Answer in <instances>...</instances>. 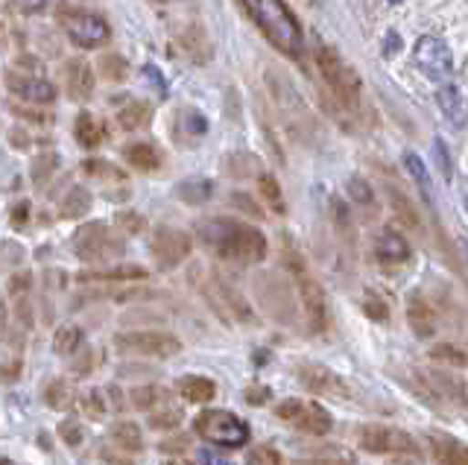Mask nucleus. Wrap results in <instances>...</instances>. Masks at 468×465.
<instances>
[{"mask_svg":"<svg viewBox=\"0 0 468 465\" xmlns=\"http://www.w3.org/2000/svg\"><path fill=\"white\" fill-rule=\"evenodd\" d=\"M70 246H73V255L85 260V264H102V260L123 255V243L112 235V228L102 220H91L80 226Z\"/></svg>","mask_w":468,"mask_h":465,"instance_id":"obj_5","label":"nucleus"},{"mask_svg":"<svg viewBox=\"0 0 468 465\" xmlns=\"http://www.w3.org/2000/svg\"><path fill=\"white\" fill-rule=\"evenodd\" d=\"M21 375V360H12V363H4V369H0V377L4 381H12V377Z\"/></svg>","mask_w":468,"mask_h":465,"instance_id":"obj_54","label":"nucleus"},{"mask_svg":"<svg viewBox=\"0 0 468 465\" xmlns=\"http://www.w3.org/2000/svg\"><path fill=\"white\" fill-rule=\"evenodd\" d=\"M363 311H366V316L372 319V322H389V304L380 299V296H375V293H366V299H363Z\"/></svg>","mask_w":468,"mask_h":465,"instance_id":"obj_38","label":"nucleus"},{"mask_svg":"<svg viewBox=\"0 0 468 465\" xmlns=\"http://www.w3.org/2000/svg\"><path fill=\"white\" fill-rule=\"evenodd\" d=\"M146 279L144 267H109V269H85L80 272V281H141Z\"/></svg>","mask_w":468,"mask_h":465,"instance_id":"obj_23","label":"nucleus"},{"mask_svg":"<svg viewBox=\"0 0 468 465\" xmlns=\"http://www.w3.org/2000/svg\"><path fill=\"white\" fill-rule=\"evenodd\" d=\"M91 363H94V354L88 352V357H82V360L77 363V369H73V372H77V375H88V372H91Z\"/></svg>","mask_w":468,"mask_h":465,"instance_id":"obj_56","label":"nucleus"},{"mask_svg":"<svg viewBox=\"0 0 468 465\" xmlns=\"http://www.w3.org/2000/svg\"><path fill=\"white\" fill-rule=\"evenodd\" d=\"M129 398H132V404L138 407V410L150 413L153 407L161 401V392H158V386H135L129 392Z\"/></svg>","mask_w":468,"mask_h":465,"instance_id":"obj_37","label":"nucleus"},{"mask_svg":"<svg viewBox=\"0 0 468 465\" xmlns=\"http://www.w3.org/2000/svg\"><path fill=\"white\" fill-rule=\"evenodd\" d=\"M431 360L436 363H442V366H453V369H463L465 363H468V354L460 352L457 345H448V343H439L431 348Z\"/></svg>","mask_w":468,"mask_h":465,"instance_id":"obj_33","label":"nucleus"},{"mask_svg":"<svg viewBox=\"0 0 468 465\" xmlns=\"http://www.w3.org/2000/svg\"><path fill=\"white\" fill-rule=\"evenodd\" d=\"M194 433L199 439L211 442L217 448H243L249 439H252V428L246 425L240 416H234L229 410H202L197 418H194Z\"/></svg>","mask_w":468,"mask_h":465,"instance_id":"obj_3","label":"nucleus"},{"mask_svg":"<svg viewBox=\"0 0 468 465\" xmlns=\"http://www.w3.org/2000/svg\"><path fill=\"white\" fill-rule=\"evenodd\" d=\"M197 238L208 252L231 264H261L267 258V238L255 226H246L231 217H211L197 226Z\"/></svg>","mask_w":468,"mask_h":465,"instance_id":"obj_1","label":"nucleus"},{"mask_svg":"<svg viewBox=\"0 0 468 465\" xmlns=\"http://www.w3.org/2000/svg\"><path fill=\"white\" fill-rule=\"evenodd\" d=\"M114 223L121 226L126 235H141L144 226H146V220H144L138 211H121V214L114 217Z\"/></svg>","mask_w":468,"mask_h":465,"instance_id":"obj_41","label":"nucleus"},{"mask_svg":"<svg viewBox=\"0 0 468 465\" xmlns=\"http://www.w3.org/2000/svg\"><path fill=\"white\" fill-rule=\"evenodd\" d=\"M428 448L436 465H468V445L451 433H431Z\"/></svg>","mask_w":468,"mask_h":465,"instance_id":"obj_14","label":"nucleus"},{"mask_svg":"<svg viewBox=\"0 0 468 465\" xmlns=\"http://www.w3.org/2000/svg\"><path fill=\"white\" fill-rule=\"evenodd\" d=\"M82 170L88 173V176H102V179H123L121 173H117V167H112V164H106V162H85L82 164Z\"/></svg>","mask_w":468,"mask_h":465,"instance_id":"obj_45","label":"nucleus"},{"mask_svg":"<svg viewBox=\"0 0 468 465\" xmlns=\"http://www.w3.org/2000/svg\"><path fill=\"white\" fill-rule=\"evenodd\" d=\"M404 164H407V173L410 176L416 179V185H419V191L428 196V202L433 199V182H431V176H428V170H424V164H421V158L419 155H413L410 153L407 158H404Z\"/></svg>","mask_w":468,"mask_h":465,"instance_id":"obj_35","label":"nucleus"},{"mask_svg":"<svg viewBox=\"0 0 468 465\" xmlns=\"http://www.w3.org/2000/svg\"><path fill=\"white\" fill-rule=\"evenodd\" d=\"M407 319H410V325H413V331L419 333V337H433V331H436V316L433 311L424 304V299L413 296L407 301Z\"/></svg>","mask_w":468,"mask_h":465,"instance_id":"obj_25","label":"nucleus"},{"mask_svg":"<svg viewBox=\"0 0 468 465\" xmlns=\"http://www.w3.org/2000/svg\"><path fill=\"white\" fill-rule=\"evenodd\" d=\"M58 21H62L65 33L70 36L73 45H80V48H100V45H106L112 36L109 24L100 16H94V12L62 9L58 12Z\"/></svg>","mask_w":468,"mask_h":465,"instance_id":"obj_10","label":"nucleus"},{"mask_svg":"<svg viewBox=\"0 0 468 465\" xmlns=\"http://www.w3.org/2000/svg\"><path fill=\"white\" fill-rule=\"evenodd\" d=\"M416 65L428 74L433 82H442L451 74V50L442 38L424 36L416 45Z\"/></svg>","mask_w":468,"mask_h":465,"instance_id":"obj_13","label":"nucleus"},{"mask_svg":"<svg viewBox=\"0 0 468 465\" xmlns=\"http://www.w3.org/2000/svg\"><path fill=\"white\" fill-rule=\"evenodd\" d=\"M182 407L179 404H173L170 398L161 396V401L150 410V428L153 430H176L182 425Z\"/></svg>","mask_w":468,"mask_h":465,"instance_id":"obj_26","label":"nucleus"},{"mask_svg":"<svg viewBox=\"0 0 468 465\" xmlns=\"http://www.w3.org/2000/svg\"><path fill=\"white\" fill-rule=\"evenodd\" d=\"M214 194V182L208 179H185L179 187H176V196L187 206H202V202H208Z\"/></svg>","mask_w":468,"mask_h":465,"instance_id":"obj_30","label":"nucleus"},{"mask_svg":"<svg viewBox=\"0 0 468 465\" xmlns=\"http://www.w3.org/2000/svg\"><path fill=\"white\" fill-rule=\"evenodd\" d=\"M82 348V328L80 325H58L53 333V352L58 357H73Z\"/></svg>","mask_w":468,"mask_h":465,"instance_id":"obj_28","label":"nucleus"},{"mask_svg":"<svg viewBox=\"0 0 468 465\" xmlns=\"http://www.w3.org/2000/svg\"><path fill=\"white\" fill-rule=\"evenodd\" d=\"M73 135H77V141H80V147H85V150H94V147H100V141H102V123L94 118V114H88V111H82L80 118H77V126H73Z\"/></svg>","mask_w":468,"mask_h":465,"instance_id":"obj_27","label":"nucleus"},{"mask_svg":"<svg viewBox=\"0 0 468 465\" xmlns=\"http://www.w3.org/2000/svg\"><path fill=\"white\" fill-rule=\"evenodd\" d=\"M6 85L12 94H18L27 103H53L56 89L41 77H24V74H9Z\"/></svg>","mask_w":468,"mask_h":465,"instance_id":"obj_16","label":"nucleus"},{"mask_svg":"<svg viewBox=\"0 0 468 465\" xmlns=\"http://www.w3.org/2000/svg\"><path fill=\"white\" fill-rule=\"evenodd\" d=\"M316 65H319L322 79L328 82V89L334 91V97L340 100L343 106H357L360 103V79H357V74L331 48H325V45L316 48Z\"/></svg>","mask_w":468,"mask_h":465,"instance_id":"obj_9","label":"nucleus"},{"mask_svg":"<svg viewBox=\"0 0 468 465\" xmlns=\"http://www.w3.org/2000/svg\"><path fill=\"white\" fill-rule=\"evenodd\" d=\"M48 0H12V6L21 12V16H36V12L44 9Z\"/></svg>","mask_w":468,"mask_h":465,"instance_id":"obj_49","label":"nucleus"},{"mask_svg":"<svg viewBox=\"0 0 468 465\" xmlns=\"http://www.w3.org/2000/svg\"><path fill=\"white\" fill-rule=\"evenodd\" d=\"M65 89L70 100H88L94 91V70L85 59H70L65 65Z\"/></svg>","mask_w":468,"mask_h":465,"instance_id":"obj_18","label":"nucleus"},{"mask_svg":"<svg viewBox=\"0 0 468 465\" xmlns=\"http://www.w3.org/2000/svg\"><path fill=\"white\" fill-rule=\"evenodd\" d=\"M161 448H165V450H173V448L185 450V448H187V442H185V439H176V442H165V445H161Z\"/></svg>","mask_w":468,"mask_h":465,"instance_id":"obj_57","label":"nucleus"},{"mask_svg":"<svg viewBox=\"0 0 468 465\" xmlns=\"http://www.w3.org/2000/svg\"><path fill=\"white\" fill-rule=\"evenodd\" d=\"M114 348L117 354H129V357L167 360L182 352V340L167 331H126L114 337Z\"/></svg>","mask_w":468,"mask_h":465,"instance_id":"obj_6","label":"nucleus"},{"mask_svg":"<svg viewBox=\"0 0 468 465\" xmlns=\"http://www.w3.org/2000/svg\"><path fill=\"white\" fill-rule=\"evenodd\" d=\"M348 191H351V196H355L360 206H369L372 202V191L366 187V182H360V179H351L348 182Z\"/></svg>","mask_w":468,"mask_h":465,"instance_id":"obj_48","label":"nucleus"},{"mask_svg":"<svg viewBox=\"0 0 468 465\" xmlns=\"http://www.w3.org/2000/svg\"><path fill=\"white\" fill-rule=\"evenodd\" d=\"M296 377L307 392H314V396H325L336 401L351 398V386L334 369L322 366V363H299Z\"/></svg>","mask_w":468,"mask_h":465,"instance_id":"obj_12","label":"nucleus"},{"mask_svg":"<svg viewBox=\"0 0 468 465\" xmlns=\"http://www.w3.org/2000/svg\"><path fill=\"white\" fill-rule=\"evenodd\" d=\"M100 457H102V462H106V465H135V460L126 457V454H121V450H117V448L112 450V445H109V442L100 448Z\"/></svg>","mask_w":468,"mask_h":465,"instance_id":"obj_46","label":"nucleus"},{"mask_svg":"<svg viewBox=\"0 0 468 465\" xmlns=\"http://www.w3.org/2000/svg\"><path fill=\"white\" fill-rule=\"evenodd\" d=\"M357 445L366 454H375V457H416L419 454V445L407 430L392 428V425H375V421L357 428Z\"/></svg>","mask_w":468,"mask_h":465,"instance_id":"obj_4","label":"nucleus"},{"mask_svg":"<svg viewBox=\"0 0 468 465\" xmlns=\"http://www.w3.org/2000/svg\"><path fill=\"white\" fill-rule=\"evenodd\" d=\"M91 208V194L85 187H70V194H65L62 206H58V217L62 220H80Z\"/></svg>","mask_w":468,"mask_h":465,"instance_id":"obj_29","label":"nucleus"},{"mask_svg":"<svg viewBox=\"0 0 468 465\" xmlns=\"http://www.w3.org/2000/svg\"><path fill=\"white\" fill-rule=\"evenodd\" d=\"M246 465H284V460L272 445H255L252 450H249Z\"/></svg>","mask_w":468,"mask_h":465,"instance_id":"obj_39","label":"nucleus"},{"mask_svg":"<svg viewBox=\"0 0 468 465\" xmlns=\"http://www.w3.org/2000/svg\"><path fill=\"white\" fill-rule=\"evenodd\" d=\"M176 392L190 404H211L217 398V384L205 375H182L176 381Z\"/></svg>","mask_w":468,"mask_h":465,"instance_id":"obj_20","label":"nucleus"},{"mask_svg":"<svg viewBox=\"0 0 468 465\" xmlns=\"http://www.w3.org/2000/svg\"><path fill=\"white\" fill-rule=\"evenodd\" d=\"M109 445L117 448L121 454L126 457H135L144 450V436H141V428L135 421H117L109 430Z\"/></svg>","mask_w":468,"mask_h":465,"instance_id":"obj_22","label":"nucleus"},{"mask_svg":"<svg viewBox=\"0 0 468 465\" xmlns=\"http://www.w3.org/2000/svg\"><path fill=\"white\" fill-rule=\"evenodd\" d=\"M56 164H58V162H56V155H53V153L41 155L38 162H36V167H33V182H36V185H44V182H48Z\"/></svg>","mask_w":468,"mask_h":465,"instance_id":"obj_43","label":"nucleus"},{"mask_svg":"<svg viewBox=\"0 0 468 465\" xmlns=\"http://www.w3.org/2000/svg\"><path fill=\"white\" fill-rule=\"evenodd\" d=\"M153 4H167V0H153Z\"/></svg>","mask_w":468,"mask_h":465,"instance_id":"obj_59","label":"nucleus"},{"mask_svg":"<svg viewBox=\"0 0 468 465\" xmlns=\"http://www.w3.org/2000/svg\"><path fill=\"white\" fill-rule=\"evenodd\" d=\"M123 158L135 170H141V173H153L161 164L158 150L153 147V143H144V141L141 143H126V147H123Z\"/></svg>","mask_w":468,"mask_h":465,"instance_id":"obj_24","label":"nucleus"},{"mask_svg":"<svg viewBox=\"0 0 468 465\" xmlns=\"http://www.w3.org/2000/svg\"><path fill=\"white\" fill-rule=\"evenodd\" d=\"M9 337V311H6V301L0 299V343H6Z\"/></svg>","mask_w":468,"mask_h":465,"instance_id":"obj_52","label":"nucleus"},{"mask_svg":"<svg viewBox=\"0 0 468 465\" xmlns=\"http://www.w3.org/2000/svg\"><path fill=\"white\" fill-rule=\"evenodd\" d=\"M150 118H153V109L146 103H141V100H132V103L117 114V123H121L123 129H141V126L150 123Z\"/></svg>","mask_w":468,"mask_h":465,"instance_id":"obj_32","label":"nucleus"},{"mask_svg":"<svg viewBox=\"0 0 468 465\" xmlns=\"http://www.w3.org/2000/svg\"><path fill=\"white\" fill-rule=\"evenodd\" d=\"M275 418L290 425L292 430L307 436H328L334 428V418L322 404L304 398H284L275 404Z\"/></svg>","mask_w":468,"mask_h":465,"instance_id":"obj_7","label":"nucleus"},{"mask_svg":"<svg viewBox=\"0 0 468 465\" xmlns=\"http://www.w3.org/2000/svg\"><path fill=\"white\" fill-rule=\"evenodd\" d=\"M176 41H179V50L182 56H187L190 62H208L211 59V48H208V38H205V30L199 24H190V26H182L179 33H176Z\"/></svg>","mask_w":468,"mask_h":465,"instance_id":"obj_19","label":"nucleus"},{"mask_svg":"<svg viewBox=\"0 0 468 465\" xmlns=\"http://www.w3.org/2000/svg\"><path fill=\"white\" fill-rule=\"evenodd\" d=\"M144 74H146V77H150V82L155 85V89H158L161 94H165V91H167V89H165V79H161V70H155L153 65H146V68H144Z\"/></svg>","mask_w":468,"mask_h":465,"instance_id":"obj_55","label":"nucleus"},{"mask_svg":"<svg viewBox=\"0 0 468 465\" xmlns=\"http://www.w3.org/2000/svg\"><path fill=\"white\" fill-rule=\"evenodd\" d=\"M231 206H234V208H240V211H246V214H252V217H261V208H258L255 202L249 199L246 194H234V196H231Z\"/></svg>","mask_w":468,"mask_h":465,"instance_id":"obj_50","label":"nucleus"},{"mask_svg":"<svg viewBox=\"0 0 468 465\" xmlns=\"http://www.w3.org/2000/svg\"><path fill=\"white\" fill-rule=\"evenodd\" d=\"M29 284H33V275L29 272H18L9 279V299H12V308H15V322H18L24 331H29L36 322L33 301H29Z\"/></svg>","mask_w":468,"mask_h":465,"instance_id":"obj_15","label":"nucleus"},{"mask_svg":"<svg viewBox=\"0 0 468 465\" xmlns=\"http://www.w3.org/2000/svg\"><path fill=\"white\" fill-rule=\"evenodd\" d=\"M375 258L384 267H399L404 260H410V243L401 235H395V231H384L375 240Z\"/></svg>","mask_w":468,"mask_h":465,"instance_id":"obj_21","label":"nucleus"},{"mask_svg":"<svg viewBox=\"0 0 468 465\" xmlns=\"http://www.w3.org/2000/svg\"><path fill=\"white\" fill-rule=\"evenodd\" d=\"M100 70H102V74H106L109 79H117V82L129 77V65H126L117 53H106V56H102V59H100Z\"/></svg>","mask_w":468,"mask_h":465,"instance_id":"obj_40","label":"nucleus"},{"mask_svg":"<svg viewBox=\"0 0 468 465\" xmlns=\"http://www.w3.org/2000/svg\"><path fill=\"white\" fill-rule=\"evenodd\" d=\"M249 18L258 24V30L267 36L272 48H278L287 56H299L304 48L302 24L292 16V9L284 0H243Z\"/></svg>","mask_w":468,"mask_h":465,"instance_id":"obj_2","label":"nucleus"},{"mask_svg":"<svg viewBox=\"0 0 468 465\" xmlns=\"http://www.w3.org/2000/svg\"><path fill=\"white\" fill-rule=\"evenodd\" d=\"M161 465H194V462H190V460H182V457H170V460H165Z\"/></svg>","mask_w":468,"mask_h":465,"instance_id":"obj_58","label":"nucleus"},{"mask_svg":"<svg viewBox=\"0 0 468 465\" xmlns=\"http://www.w3.org/2000/svg\"><path fill=\"white\" fill-rule=\"evenodd\" d=\"M58 436H62V442H68V445H80L82 442V425L73 418H65L62 425H58Z\"/></svg>","mask_w":468,"mask_h":465,"instance_id":"obj_44","label":"nucleus"},{"mask_svg":"<svg viewBox=\"0 0 468 465\" xmlns=\"http://www.w3.org/2000/svg\"><path fill=\"white\" fill-rule=\"evenodd\" d=\"M150 252H153L155 264L161 269H173V267H179L182 260H187L190 252H194V238H190L187 231H182V228L161 226L153 235Z\"/></svg>","mask_w":468,"mask_h":465,"instance_id":"obj_11","label":"nucleus"},{"mask_svg":"<svg viewBox=\"0 0 468 465\" xmlns=\"http://www.w3.org/2000/svg\"><path fill=\"white\" fill-rule=\"evenodd\" d=\"M243 398L249 401V404H267L270 401V389L267 386H261V384H249L246 386V392H243Z\"/></svg>","mask_w":468,"mask_h":465,"instance_id":"obj_47","label":"nucleus"},{"mask_svg":"<svg viewBox=\"0 0 468 465\" xmlns=\"http://www.w3.org/2000/svg\"><path fill=\"white\" fill-rule=\"evenodd\" d=\"M296 465H348V457H336L334 450H319V454H311L304 460H296Z\"/></svg>","mask_w":468,"mask_h":465,"instance_id":"obj_42","label":"nucleus"},{"mask_svg":"<svg viewBox=\"0 0 468 465\" xmlns=\"http://www.w3.org/2000/svg\"><path fill=\"white\" fill-rule=\"evenodd\" d=\"M199 460H202V465H234L231 460H226V457L214 454V450H202Z\"/></svg>","mask_w":468,"mask_h":465,"instance_id":"obj_53","label":"nucleus"},{"mask_svg":"<svg viewBox=\"0 0 468 465\" xmlns=\"http://www.w3.org/2000/svg\"><path fill=\"white\" fill-rule=\"evenodd\" d=\"M41 398H44V404L50 407V410L65 413L68 407L73 404V389L65 384V377H53V381H50L48 386H44Z\"/></svg>","mask_w":468,"mask_h":465,"instance_id":"obj_31","label":"nucleus"},{"mask_svg":"<svg viewBox=\"0 0 468 465\" xmlns=\"http://www.w3.org/2000/svg\"><path fill=\"white\" fill-rule=\"evenodd\" d=\"M290 269L296 275V284H299V299H302V311L307 319V328L314 333H322L328 328V299H325V290L322 284L307 272L304 260L299 255H290Z\"/></svg>","mask_w":468,"mask_h":465,"instance_id":"obj_8","label":"nucleus"},{"mask_svg":"<svg viewBox=\"0 0 468 465\" xmlns=\"http://www.w3.org/2000/svg\"><path fill=\"white\" fill-rule=\"evenodd\" d=\"M258 191L263 196V202L278 211V214H284V196H282V187H278V182L270 176V173H263V176H258Z\"/></svg>","mask_w":468,"mask_h":465,"instance_id":"obj_34","label":"nucleus"},{"mask_svg":"<svg viewBox=\"0 0 468 465\" xmlns=\"http://www.w3.org/2000/svg\"><path fill=\"white\" fill-rule=\"evenodd\" d=\"M173 135H176V141H179V143L194 147V143H199L205 135H208V118L199 114L197 109H182L179 114H176Z\"/></svg>","mask_w":468,"mask_h":465,"instance_id":"obj_17","label":"nucleus"},{"mask_svg":"<svg viewBox=\"0 0 468 465\" xmlns=\"http://www.w3.org/2000/svg\"><path fill=\"white\" fill-rule=\"evenodd\" d=\"M77 407H80V413L88 416L91 421H100L102 413H106V407H102V401H100V392H94V389L82 392V396L77 398Z\"/></svg>","mask_w":468,"mask_h":465,"instance_id":"obj_36","label":"nucleus"},{"mask_svg":"<svg viewBox=\"0 0 468 465\" xmlns=\"http://www.w3.org/2000/svg\"><path fill=\"white\" fill-rule=\"evenodd\" d=\"M27 214H29V202H18V206L12 208V226L24 228L27 226Z\"/></svg>","mask_w":468,"mask_h":465,"instance_id":"obj_51","label":"nucleus"}]
</instances>
